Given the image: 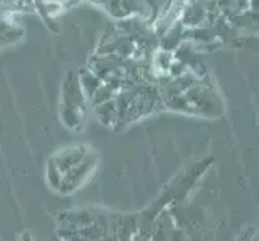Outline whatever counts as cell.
Returning <instances> with one entry per match:
<instances>
[{"label": "cell", "instance_id": "cell-1", "mask_svg": "<svg viewBox=\"0 0 259 241\" xmlns=\"http://www.w3.org/2000/svg\"><path fill=\"white\" fill-rule=\"evenodd\" d=\"M61 119L69 129H79L85 114V95L76 73H69L61 88Z\"/></svg>", "mask_w": 259, "mask_h": 241}, {"label": "cell", "instance_id": "cell-2", "mask_svg": "<svg viewBox=\"0 0 259 241\" xmlns=\"http://www.w3.org/2000/svg\"><path fill=\"white\" fill-rule=\"evenodd\" d=\"M95 164H97V156L85 155L82 161H79L73 169H69L63 175V180H61V185H60V191L71 193L76 188H79L82 183H85L89 175H91V172L95 169Z\"/></svg>", "mask_w": 259, "mask_h": 241}, {"label": "cell", "instance_id": "cell-3", "mask_svg": "<svg viewBox=\"0 0 259 241\" xmlns=\"http://www.w3.org/2000/svg\"><path fill=\"white\" fill-rule=\"evenodd\" d=\"M87 155V151L84 147H77V148H68L63 150L61 153H58L55 158H52L53 164L58 167V171L61 174H66L69 169H73L79 161H82V158Z\"/></svg>", "mask_w": 259, "mask_h": 241}, {"label": "cell", "instance_id": "cell-4", "mask_svg": "<svg viewBox=\"0 0 259 241\" xmlns=\"http://www.w3.org/2000/svg\"><path fill=\"white\" fill-rule=\"evenodd\" d=\"M23 34H24L23 28L13 24L12 21H8L4 16L0 18V49L18 42L23 37Z\"/></svg>", "mask_w": 259, "mask_h": 241}, {"label": "cell", "instance_id": "cell-5", "mask_svg": "<svg viewBox=\"0 0 259 241\" xmlns=\"http://www.w3.org/2000/svg\"><path fill=\"white\" fill-rule=\"evenodd\" d=\"M77 79H79V84H81V88L85 95V98H92L94 93L98 90V87L102 85V80L98 79L91 69H82L81 73L77 74Z\"/></svg>", "mask_w": 259, "mask_h": 241}, {"label": "cell", "instance_id": "cell-6", "mask_svg": "<svg viewBox=\"0 0 259 241\" xmlns=\"http://www.w3.org/2000/svg\"><path fill=\"white\" fill-rule=\"evenodd\" d=\"M95 111H97L98 119H100V122H103L105 126H113V124H116V121H118V111H116L114 98L110 102L98 105Z\"/></svg>", "mask_w": 259, "mask_h": 241}, {"label": "cell", "instance_id": "cell-7", "mask_svg": "<svg viewBox=\"0 0 259 241\" xmlns=\"http://www.w3.org/2000/svg\"><path fill=\"white\" fill-rule=\"evenodd\" d=\"M47 174H49V183L53 186V188H58L60 190L61 180H63V174L58 171V167L53 164V161H50V163H49Z\"/></svg>", "mask_w": 259, "mask_h": 241}, {"label": "cell", "instance_id": "cell-8", "mask_svg": "<svg viewBox=\"0 0 259 241\" xmlns=\"http://www.w3.org/2000/svg\"><path fill=\"white\" fill-rule=\"evenodd\" d=\"M68 2H71V4H76V2H79V0H68Z\"/></svg>", "mask_w": 259, "mask_h": 241}, {"label": "cell", "instance_id": "cell-9", "mask_svg": "<svg viewBox=\"0 0 259 241\" xmlns=\"http://www.w3.org/2000/svg\"><path fill=\"white\" fill-rule=\"evenodd\" d=\"M23 241H28V238H23Z\"/></svg>", "mask_w": 259, "mask_h": 241}]
</instances>
